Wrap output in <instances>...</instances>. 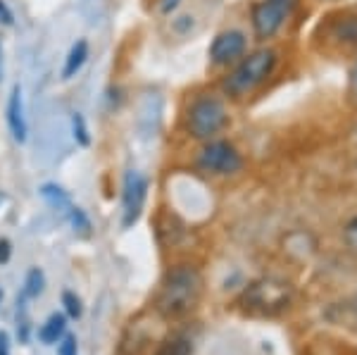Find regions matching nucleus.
<instances>
[{
    "instance_id": "obj_1",
    "label": "nucleus",
    "mask_w": 357,
    "mask_h": 355,
    "mask_svg": "<svg viewBox=\"0 0 357 355\" xmlns=\"http://www.w3.org/2000/svg\"><path fill=\"white\" fill-rule=\"evenodd\" d=\"M200 291H203V279H200V272L195 267H172L162 282L155 308L165 319H178L193 310L200 299Z\"/></svg>"
},
{
    "instance_id": "obj_2",
    "label": "nucleus",
    "mask_w": 357,
    "mask_h": 355,
    "mask_svg": "<svg viewBox=\"0 0 357 355\" xmlns=\"http://www.w3.org/2000/svg\"><path fill=\"white\" fill-rule=\"evenodd\" d=\"M276 67V50L272 48H260L255 53H250L241 62L236 70L229 74L224 89L234 98H243V96L252 93L262 82H267V77L274 72Z\"/></svg>"
},
{
    "instance_id": "obj_3",
    "label": "nucleus",
    "mask_w": 357,
    "mask_h": 355,
    "mask_svg": "<svg viewBox=\"0 0 357 355\" xmlns=\"http://www.w3.org/2000/svg\"><path fill=\"white\" fill-rule=\"evenodd\" d=\"M227 107L220 98H212V96H205V98H198L188 107V119L186 127L188 131L195 136V139H212L215 134L227 127Z\"/></svg>"
},
{
    "instance_id": "obj_4",
    "label": "nucleus",
    "mask_w": 357,
    "mask_h": 355,
    "mask_svg": "<svg viewBox=\"0 0 357 355\" xmlns=\"http://www.w3.org/2000/svg\"><path fill=\"white\" fill-rule=\"evenodd\" d=\"M296 5L298 0H260L252 8V29L257 38H272L296 10Z\"/></svg>"
},
{
    "instance_id": "obj_5",
    "label": "nucleus",
    "mask_w": 357,
    "mask_h": 355,
    "mask_svg": "<svg viewBox=\"0 0 357 355\" xmlns=\"http://www.w3.org/2000/svg\"><path fill=\"white\" fill-rule=\"evenodd\" d=\"M198 165L207 172H215V174H234L243 167V158L231 143L212 141L200 151Z\"/></svg>"
},
{
    "instance_id": "obj_6",
    "label": "nucleus",
    "mask_w": 357,
    "mask_h": 355,
    "mask_svg": "<svg viewBox=\"0 0 357 355\" xmlns=\"http://www.w3.org/2000/svg\"><path fill=\"white\" fill-rule=\"evenodd\" d=\"M146 196H148V179L141 174V172L131 169L126 172L124 179V220L122 225L124 229L134 227L138 222V217L143 213V205H146Z\"/></svg>"
},
{
    "instance_id": "obj_7",
    "label": "nucleus",
    "mask_w": 357,
    "mask_h": 355,
    "mask_svg": "<svg viewBox=\"0 0 357 355\" xmlns=\"http://www.w3.org/2000/svg\"><path fill=\"white\" fill-rule=\"evenodd\" d=\"M245 53V36L241 31H224L210 45V60L215 65H231Z\"/></svg>"
},
{
    "instance_id": "obj_8",
    "label": "nucleus",
    "mask_w": 357,
    "mask_h": 355,
    "mask_svg": "<svg viewBox=\"0 0 357 355\" xmlns=\"http://www.w3.org/2000/svg\"><path fill=\"white\" fill-rule=\"evenodd\" d=\"M324 31L329 33L331 41L341 45H357V15H338L331 17V22H326Z\"/></svg>"
},
{
    "instance_id": "obj_9",
    "label": "nucleus",
    "mask_w": 357,
    "mask_h": 355,
    "mask_svg": "<svg viewBox=\"0 0 357 355\" xmlns=\"http://www.w3.org/2000/svg\"><path fill=\"white\" fill-rule=\"evenodd\" d=\"M8 127L13 131L15 141L24 143L26 141V119H24V110H22V89L15 86L13 93H10L8 100Z\"/></svg>"
},
{
    "instance_id": "obj_10",
    "label": "nucleus",
    "mask_w": 357,
    "mask_h": 355,
    "mask_svg": "<svg viewBox=\"0 0 357 355\" xmlns=\"http://www.w3.org/2000/svg\"><path fill=\"white\" fill-rule=\"evenodd\" d=\"M86 57H89V43L86 41H77L72 45L67 55V62H65V70H62V79H72L77 77V72L84 67Z\"/></svg>"
},
{
    "instance_id": "obj_11",
    "label": "nucleus",
    "mask_w": 357,
    "mask_h": 355,
    "mask_svg": "<svg viewBox=\"0 0 357 355\" xmlns=\"http://www.w3.org/2000/svg\"><path fill=\"white\" fill-rule=\"evenodd\" d=\"M191 353H193V343L183 334H174L169 339H165L158 346V351H155V355H191Z\"/></svg>"
},
{
    "instance_id": "obj_12",
    "label": "nucleus",
    "mask_w": 357,
    "mask_h": 355,
    "mask_svg": "<svg viewBox=\"0 0 357 355\" xmlns=\"http://www.w3.org/2000/svg\"><path fill=\"white\" fill-rule=\"evenodd\" d=\"M62 334H65V317L62 315H53L41 327V331H38V339L43 343H55Z\"/></svg>"
},
{
    "instance_id": "obj_13",
    "label": "nucleus",
    "mask_w": 357,
    "mask_h": 355,
    "mask_svg": "<svg viewBox=\"0 0 357 355\" xmlns=\"http://www.w3.org/2000/svg\"><path fill=\"white\" fill-rule=\"evenodd\" d=\"M26 289H24V296H29V299H33V296H38L43 291V274L38 270H31L26 277Z\"/></svg>"
},
{
    "instance_id": "obj_14",
    "label": "nucleus",
    "mask_w": 357,
    "mask_h": 355,
    "mask_svg": "<svg viewBox=\"0 0 357 355\" xmlns=\"http://www.w3.org/2000/svg\"><path fill=\"white\" fill-rule=\"evenodd\" d=\"M72 129H74V139H77L82 146H89L91 143V136H89V129H86V122L82 114H72Z\"/></svg>"
},
{
    "instance_id": "obj_15",
    "label": "nucleus",
    "mask_w": 357,
    "mask_h": 355,
    "mask_svg": "<svg viewBox=\"0 0 357 355\" xmlns=\"http://www.w3.org/2000/svg\"><path fill=\"white\" fill-rule=\"evenodd\" d=\"M62 301H65V305H67V312L72 315V317H79V315H82V303H79V299L74 294H67L62 296Z\"/></svg>"
},
{
    "instance_id": "obj_16",
    "label": "nucleus",
    "mask_w": 357,
    "mask_h": 355,
    "mask_svg": "<svg viewBox=\"0 0 357 355\" xmlns=\"http://www.w3.org/2000/svg\"><path fill=\"white\" fill-rule=\"evenodd\" d=\"M72 220H74V225H77V222H79V225H82V232H89V229H91V225H89V220H86V215L82 213V210H74V213H72Z\"/></svg>"
},
{
    "instance_id": "obj_17",
    "label": "nucleus",
    "mask_w": 357,
    "mask_h": 355,
    "mask_svg": "<svg viewBox=\"0 0 357 355\" xmlns=\"http://www.w3.org/2000/svg\"><path fill=\"white\" fill-rule=\"evenodd\" d=\"M60 353L62 355H77V341H74L72 336H67L65 343H62V348H60Z\"/></svg>"
},
{
    "instance_id": "obj_18",
    "label": "nucleus",
    "mask_w": 357,
    "mask_h": 355,
    "mask_svg": "<svg viewBox=\"0 0 357 355\" xmlns=\"http://www.w3.org/2000/svg\"><path fill=\"white\" fill-rule=\"evenodd\" d=\"M0 22H3V24H13V13H10V8L8 5L3 3V0H0Z\"/></svg>"
},
{
    "instance_id": "obj_19",
    "label": "nucleus",
    "mask_w": 357,
    "mask_h": 355,
    "mask_svg": "<svg viewBox=\"0 0 357 355\" xmlns=\"http://www.w3.org/2000/svg\"><path fill=\"white\" fill-rule=\"evenodd\" d=\"M0 355H10V343L5 331H0Z\"/></svg>"
},
{
    "instance_id": "obj_20",
    "label": "nucleus",
    "mask_w": 357,
    "mask_h": 355,
    "mask_svg": "<svg viewBox=\"0 0 357 355\" xmlns=\"http://www.w3.org/2000/svg\"><path fill=\"white\" fill-rule=\"evenodd\" d=\"M8 260H10V243L0 241V262H8Z\"/></svg>"
},
{
    "instance_id": "obj_21",
    "label": "nucleus",
    "mask_w": 357,
    "mask_h": 355,
    "mask_svg": "<svg viewBox=\"0 0 357 355\" xmlns=\"http://www.w3.org/2000/svg\"><path fill=\"white\" fill-rule=\"evenodd\" d=\"M0 299H3V294H0Z\"/></svg>"
}]
</instances>
